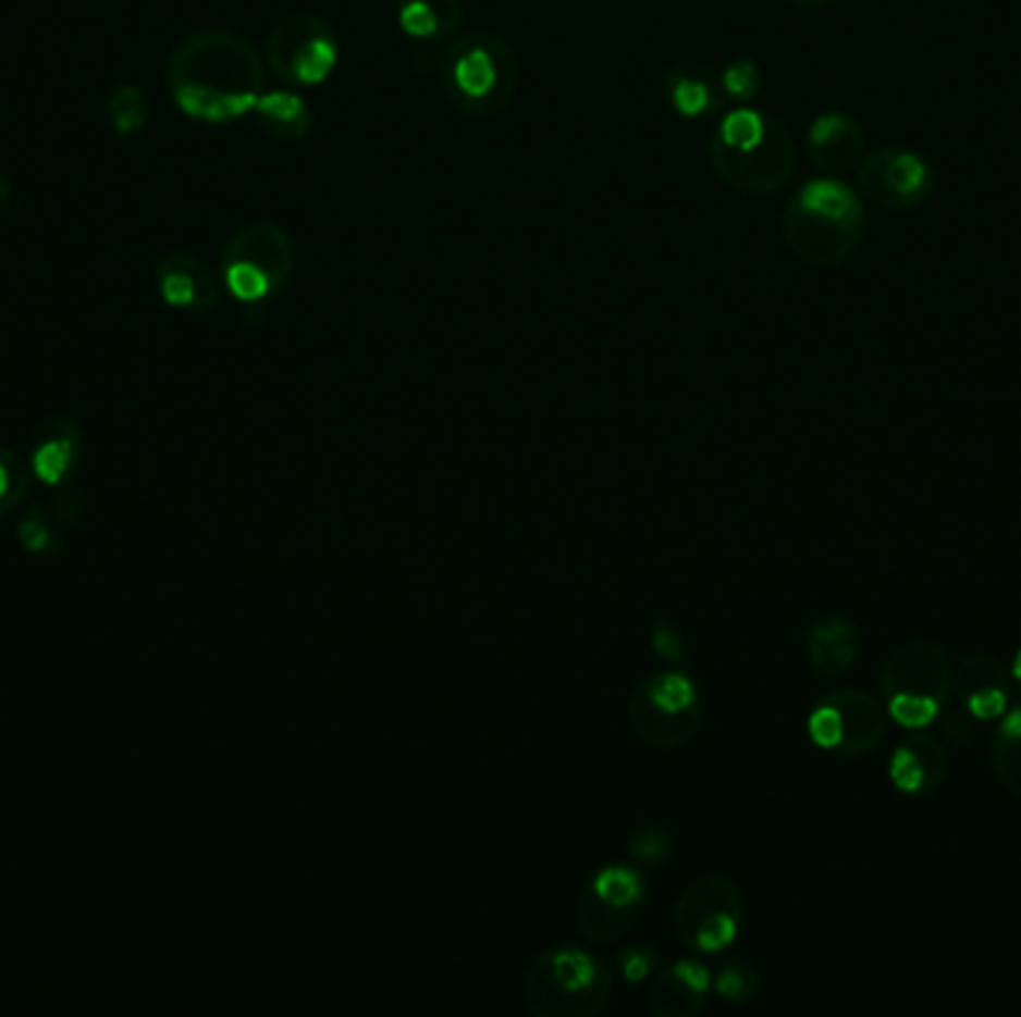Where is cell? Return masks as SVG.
<instances>
[{"label": "cell", "instance_id": "cell-19", "mask_svg": "<svg viewBox=\"0 0 1021 1017\" xmlns=\"http://www.w3.org/2000/svg\"><path fill=\"white\" fill-rule=\"evenodd\" d=\"M827 702L836 707L839 722H842V743L839 749L854 755V752H866L882 734V719L878 710L872 705L866 695L860 693H834L827 695Z\"/></svg>", "mask_w": 1021, "mask_h": 1017}, {"label": "cell", "instance_id": "cell-6", "mask_svg": "<svg viewBox=\"0 0 1021 1017\" xmlns=\"http://www.w3.org/2000/svg\"><path fill=\"white\" fill-rule=\"evenodd\" d=\"M296 272L293 236L275 221H251L221 251V287L236 301L257 305L279 296Z\"/></svg>", "mask_w": 1021, "mask_h": 1017}, {"label": "cell", "instance_id": "cell-31", "mask_svg": "<svg viewBox=\"0 0 1021 1017\" xmlns=\"http://www.w3.org/2000/svg\"><path fill=\"white\" fill-rule=\"evenodd\" d=\"M1004 740H1021V707L1012 710L1010 717L1004 719V729H1000Z\"/></svg>", "mask_w": 1021, "mask_h": 1017}, {"label": "cell", "instance_id": "cell-10", "mask_svg": "<svg viewBox=\"0 0 1021 1017\" xmlns=\"http://www.w3.org/2000/svg\"><path fill=\"white\" fill-rule=\"evenodd\" d=\"M649 907V880L630 866H606L582 883L577 928L589 943H618L639 925Z\"/></svg>", "mask_w": 1021, "mask_h": 1017}, {"label": "cell", "instance_id": "cell-24", "mask_svg": "<svg viewBox=\"0 0 1021 1017\" xmlns=\"http://www.w3.org/2000/svg\"><path fill=\"white\" fill-rule=\"evenodd\" d=\"M810 737L824 749H839V743H842V722H839V714L827 698L815 707L813 717H810Z\"/></svg>", "mask_w": 1021, "mask_h": 1017}, {"label": "cell", "instance_id": "cell-23", "mask_svg": "<svg viewBox=\"0 0 1021 1017\" xmlns=\"http://www.w3.org/2000/svg\"><path fill=\"white\" fill-rule=\"evenodd\" d=\"M890 714H894L896 722L906 725V729H923V725H928V722L935 719V714H938V702H935L932 695L902 693L890 702Z\"/></svg>", "mask_w": 1021, "mask_h": 1017}, {"label": "cell", "instance_id": "cell-32", "mask_svg": "<svg viewBox=\"0 0 1021 1017\" xmlns=\"http://www.w3.org/2000/svg\"><path fill=\"white\" fill-rule=\"evenodd\" d=\"M12 197V185H10V179H7V176L0 174V209L7 207V200H10Z\"/></svg>", "mask_w": 1021, "mask_h": 1017}, {"label": "cell", "instance_id": "cell-34", "mask_svg": "<svg viewBox=\"0 0 1021 1017\" xmlns=\"http://www.w3.org/2000/svg\"><path fill=\"white\" fill-rule=\"evenodd\" d=\"M7 486H10V474H7V469L0 466V496L7 493Z\"/></svg>", "mask_w": 1021, "mask_h": 1017}, {"label": "cell", "instance_id": "cell-27", "mask_svg": "<svg viewBox=\"0 0 1021 1017\" xmlns=\"http://www.w3.org/2000/svg\"><path fill=\"white\" fill-rule=\"evenodd\" d=\"M890 776L902 791H918L923 785V764L911 749H899L890 764Z\"/></svg>", "mask_w": 1021, "mask_h": 1017}, {"label": "cell", "instance_id": "cell-12", "mask_svg": "<svg viewBox=\"0 0 1021 1017\" xmlns=\"http://www.w3.org/2000/svg\"><path fill=\"white\" fill-rule=\"evenodd\" d=\"M156 289L168 308L188 313L209 311L221 296L219 275L207 266V260L188 251H168L152 266Z\"/></svg>", "mask_w": 1021, "mask_h": 1017}, {"label": "cell", "instance_id": "cell-20", "mask_svg": "<svg viewBox=\"0 0 1021 1017\" xmlns=\"http://www.w3.org/2000/svg\"><path fill=\"white\" fill-rule=\"evenodd\" d=\"M104 120L120 138L138 135L150 120V102H147L144 90H138L135 84H116L104 99Z\"/></svg>", "mask_w": 1021, "mask_h": 1017}, {"label": "cell", "instance_id": "cell-35", "mask_svg": "<svg viewBox=\"0 0 1021 1017\" xmlns=\"http://www.w3.org/2000/svg\"><path fill=\"white\" fill-rule=\"evenodd\" d=\"M1012 671H1016V678L1021 681V650H1019V659H1016V669H1012Z\"/></svg>", "mask_w": 1021, "mask_h": 1017}, {"label": "cell", "instance_id": "cell-3", "mask_svg": "<svg viewBox=\"0 0 1021 1017\" xmlns=\"http://www.w3.org/2000/svg\"><path fill=\"white\" fill-rule=\"evenodd\" d=\"M863 200L839 176H815L803 183L783 215L791 255L807 266H842L863 243Z\"/></svg>", "mask_w": 1021, "mask_h": 1017}, {"label": "cell", "instance_id": "cell-2", "mask_svg": "<svg viewBox=\"0 0 1021 1017\" xmlns=\"http://www.w3.org/2000/svg\"><path fill=\"white\" fill-rule=\"evenodd\" d=\"M711 164L741 195H774L798 171V147L777 116L731 104L714 128Z\"/></svg>", "mask_w": 1021, "mask_h": 1017}, {"label": "cell", "instance_id": "cell-17", "mask_svg": "<svg viewBox=\"0 0 1021 1017\" xmlns=\"http://www.w3.org/2000/svg\"><path fill=\"white\" fill-rule=\"evenodd\" d=\"M251 114H255L257 126L263 128V135L279 140V144H299L311 132L313 123L308 102L291 87L263 92Z\"/></svg>", "mask_w": 1021, "mask_h": 1017}, {"label": "cell", "instance_id": "cell-11", "mask_svg": "<svg viewBox=\"0 0 1021 1017\" xmlns=\"http://www.w3.org/2000/svg\"><path fill=\"white\" fill-rule=\"evenodd\" d=\"M860 195L890 212L926 203L935 188V174L923 156L899 147H884L863 156L858 168Z\"/></svg>", "mask_w": 1021, "mask_h": 1017}, {"label": "cell", "instance_id": "cell-13", "mask_svg": "<svg viewBox=\"0 0 1021 1017\" xmlns=\"http://www.w3.org/2000/svg\"><path fill=\"white\" fill-rule=\"evenodd\" d=\"M807 152L822 176H846L858 171L866 156V132L854 116L827 111L807 128Z\"/></svg>", "mask_w": 1021, "mask_h": 1017}, {"label": "cell", "instance_id": "cell-22", "mask_svg": "<svg viewBox=\"0 0 1021 1017\" xmlns=\"http://www.w3.org/2000/svg\"><path fill=\"white\" fill-rule=\"evenodd\" d=\"M755 988H759V979H755L753 967H747V964H726L723 970L714 976V984H711V991L723 1000V1003H750L755 996Z\"/></svg>", "mask_w": 1021, "mask_h": 1017}, {"label": "cell", "instance_id": "cell-5", "mask_svg": "<svg viewBox=\"0 0 1021 1017\" xmlns=\"http://www.w3.org/2000/svg\"><path fill=\"white\" fill-rule=\"evenodd\" d=\"M610 994V970L580 946L544 948L522 972L520 1000L532 1017H594Z\"/></svg>", "mask_w": 1021, "mask_h": 1017}, {"label": "cell", "instance_id": "cell-33", "mask_svg": "<svg viewBox=\"0 0 1021 1017\" xmlns=\"http://www.w3.org/2000/svg\"><path fill=\"white\" fill-rule=\"evenodd\" d=\"M791 3H798V7H827L834 0H791Z\"/></svg>", "mask_w": 1021, "mask_h": 1017}, {"label": "cell", "instance_id": "cell-15", "mask_svg": "<svg viewBox=\"0 0 1021 1017\" xmlns=\"http://www.w3.org/2000/svg\"><path fill=\"white\" fill-rule=\"evenodd\" d=\"M666 99L673 104V111L685 120H702L723 108V90H719V75L705 63H678L666 72Z\"/></svg>", "mask_w": 1021, "mask_h": 1017}, {"label": "cell", "instance_id": "cell-9", "mask_svg": "<svg viewBox=\"0 0 1021 1017\" xmlns=\"http://www.w3.org/2000/svg\"><path fill=\"white\" fill-rule=\"evenodd\" d=\"M337 34L313 12H293L267 36V70L281 87H317L337 66Z\"/></svg>", "mask_w": 1021, "mask_h": 1017}, {"label": "cell", "instance_id": "cell-30", "mask_svg": "<svg viewBox=\"0 0 1021 1017\" xmlns=\"http://www.w3.org/2000/svg\"><path fill=\"white\" fill-rule=\"evenodd\" d=\"M651 647L663 659H678L681 657V633L666 624V621H661V624L654 627V633H651Z\"/></svg>", "mask_w": 1021, "mask_h": 1017}, {"label": "cell", "instance_id": "cell-18", "mask_svg": "<svg viewBox=\"0 0 1021 1017\" xmlns=\"http://www.w3.org/2000/svg\"><path fill=\"white\" fill-rule=\"evenodd\" d=\"M807 647H810L815 671H822L824 678H836L851 666V659L858 654V636H854V627L842 618H824L810 630Z\"/></svg>", "mask_w": 1021, "mask_h": 1017}, {"label": "cell", "instance_id": "cell-25", "mask_svg": "<svg viewBox=\"0 0 1021 1017\" xmlns=\"http://www.w3.org/2000/svg\"><path fill=\"white\" fill-rule=\"evenodd\" d=\"M66 466H70V445L66 442H46L34 454V469L46 484H58L66 472Z\"/></svg>", "mask_w": 1021, "mask_h": 1017}, {"label": "cell", "instance_id": "cell-21", "mask_svg": "<svg viewBox=\"0 0 1021 1017\" xmlns=\"http://www.w3.org/2000/svg\"><path fill=\"white\" fill-rule=\"evenodd\" d=\"M719 90L729 104H750L762 90V70L750 58L731 60L726 70L719 72Z\"/></svg>", "mask_w": 1021, "mask_h": 1017}, {"label": "cell", "instance_id": "cell-29", "mask_svg": "<svg viewBox=\"0 0 1021 1017\" xmlns=\"http://www.w3.org/2000/svg\"><path fill=\"white\" fill-rule=\"evenodd\" d=\"M968 705H971V710H974V717L992 719L1004 714V707H1007V695L1000 693V690H976V695L968 698Z\"/></svg>", "mask_w": 1021, "mask_h": 1017}, {"label": "cell", "instance_id": "cell-16", "mask_svg": "<svg viewBox=\"0 0 1021 1017\" xmlns=\"http://www.w3.org/2000/svg\"><path fill=\"white\" fill-rule=\"evenodd\" d=\"M395 22L418 46H442L464 24V0H395Z\"/></svg>", "mask_w": 1021, "mask_h": 1017}, {"label": "cell", "instance_id": "cell-7", "mask_svg": "<svg viewBox=\"0 0 1021 1017\" xmlns=\"http://www.w3.org/2000/svg\"><path fill=\"white\" fill-rule=\"evenodd\" d=\"M627 719L633 734L651 749H681L702 725L699 686L685 671H654L630 690Z\"/></svg>", "mask_w": 1021, "mask_h": 1017}, {"label": "cell", "instance_id": "cell-28", "mask_svg": "<svg viewBox=\"0 0 1021 1017\" xmlns=\"http://www.w3.org/2000/svg\"><path fill=\"white\" fill-rule=\"evenodd\" d=\"M630 851L645 863H661L669 851V844H666V835L661 830H637L630 835Z\"/></svg>", "mask_w": 1021, "mask_h": 1017}, {"label": "cell", "instance_id": "cell-4", "mask_svg": "<svg viewBox=\"0 0 1021 1017\" xmlns=\"http://www.w3.org/2000/svg\"><path fill=\"white\" fill-rule=\"evenodd\" d=\"M445 92L466 116H500L520 87L514 48L496 34H466L440 54Z\"/></svg>", "mask_w": 1021, "mask_h": 1017}, {"label": "cell", "instance_id": "cell-8", "mask_svg": "<svg viewBox=\"0 0 1021 1017\" xmlns=\"http://www.w3.org/2000/svg\"><path fill=\"white\" fill-rule=\"evenodd\" d=\"M743 922V895L726 875H699L675 902V937L697 955L729 948Z\"/></svg>", "mask_w": 1021, "mask_h": 1017}, {"label": "cell", "instance_id": "cell-14", "mask_svg": "<svg viewBox=\"0 0 1021 1017\" xmlns=\"http://www.w3.org/2000/svg\"><path fill=\"white\" fill-rule=\"evenodd\" d=\"M709 967L697 958L673 960L654 976L649 991V1012L657 1017H693L711 994Z\"/></svg>", "mask_w": 1021, "mask_h": 1017}, {"label": "cell", "instance_id": "cell-1", "mask_svg": "<svg viewBox=\"0 0 1021 1017\" xmlns=\"http://www.w3.org/2000/svg\"><path fill=\"white\" fill-rule=\"evenodd\" d=\"M168 90L188 120L227 126L251 114L267 92V60L233 30H195L168 58Z\"/></svg>", "mask_w": 1021, "mask_h": 1017}, {"label": "cell", "instance_id": "cell-26", "mask_svg": "<svg viewBox=\"0 0 1021 1017\" xmlns=\"http://www.w3.org/2000/svg\"><path fill=\"white\" fill-rule=\"evenodd\" d=\"M657 967V955L645 946H627L618 952V970L625 976L627 982H642L649 979L651 972Z\"/></svg>", "mask_w": 1021, "mask_h": 1017}]
</instances>
